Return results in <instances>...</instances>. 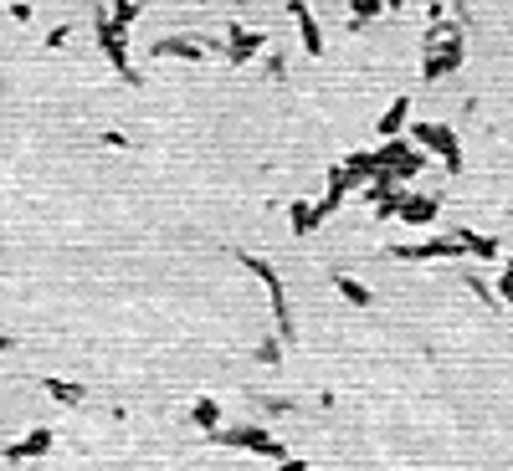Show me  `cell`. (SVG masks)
I'll return each instance as SVG.
<instances>
[{
  "mask_svg": "<svg viewBox=\"0 0 513 471\" xmlns=\"http://www.w3.org/2000/svg\"><path fill=\"white\" fill-rule=\"evenodd\" d=\"M237 262H241L247 272H252V277H256L262 287H267V302H273V318H277V338H293L298 328H293V308H288V287H283V277H277V272L267 267L262 256H252V252H241Z\"/></svg>",
  "mask_w": 513,
  "mask_h": 471,
  "instance_id": "1",
  "label": "cell"
},
{
  "mask_svg": "<svg viewBox=\"0 0 513 471\" xmlns=\"http://www.w3.org/2000/svg\"><path fill=\"white\" fill-rule=\"evenodd\" d=\"M216 440H221V446H237V451L277 456V461H283V440H277L267 425H226V430H216Z\"/></svg>",
  "mask_w": 513,
  "mask_h": 471,
  "instance_id": "2",
  "label": "cell"
},
{
  "mask_svg": "<svg viewBox=\"0 0 513 471\" xmlns=\"http://www.w3.org/2000/svg\"><path fill=\"white\" fill-rule=\"evenodd\" d=\"M396 256H406V262H457V256H467V246L457 241V236H447V241H421V246H396Z\"/></svg>",
  "mask_w": 513,
  "mask_h": 471,
  "instance_id": "3",
  "label": "cell"
},
{
  "mask_svg": "<svg viewBox=\"0 0 513 471\" xmlns=\"http://www.w3.org/2000/svg\"><path fill=\"white\" fill-rule=\"evenodd\" d=\"M47 451H51V430L47 425H36L32 436H21V440L5 446V461H32V456H47Z\"/></svg>",
  "mask_w": 513,
  "mask_h": 471,
  "instance_id": "4",
  "label": "cell"
},
{
  "mask_svg": "<svg viewBox=\"0 0 513 471\" xmlns=\"http://www.w3.org/2000/svg\"><path fill=\"white\" fill-rule=\"evenodd\" d=\"M98 42H103V51L113 57V67H118V72H128V67H124V36H118V26H113V21H103V16H98Z\"/></svg>",
  "mask_w": 513,
  "mask_h": 471,
  "instance_id": "5",
  "label": "cell"
},
{
  "mask_svg": "<svg viewBox=\"0 0 513 471\" xmlns=\"http://www.w3.org/2000/svg\"><path fill=\"white\" fill-rule=\"evenodd\" d=\"M457 241H462V246H467V256H478V262H493V256H498V241H493V236L457 231Z\"/></svg>",
  "mask_w": 513,
  "mask_h": 471,
  "instance_id": "6",
  "label": "cell"
},
{
  "mask_svg": "<svg viewBox=\"0 0 513 471\" xmlns=\"http://www.w3.org/2000/svg\"><path fill=\"white\" fill-rule=\"evenodd\" d=\"M421 139L432 143L436 154H442V159L452 164V170H457V143H452V134H447V128H421Z\"/></svg>",
  "mask_w": 513,
  "mask_h": 471,
  "instance_id": "7",
  "label": "cell"
},
{
  "mask_svg": "<svg viewBox=\"0 0 513 471\" xmlns=\"http://www.w3.org/2000/svg\"><path fill=\"white\" fill-rule=\"evenodd\" d=\"M401 220H406V226H432V220H436V200H406L401 205Z\"/></svg>",
  "mask_w": 513,
  "mask_h": 471,
  "instance_id": "8",
  "label": "cell"
},
{
  "mask_svg": "<svg viewBox=\"0 0 513 471\" xmlns=\"http://www.w3.org/2000/svg\"><path fill=\"white\" fill-rule=\"evenodd\" d=\"M47 394L57 405H82V400H88V390H82V384H67V379H47Z\"/></svg>",
  "mask_w": 513,
  "mask_h": 471,
  "instance_id": "9",
  "label": "cell"
},
{
  "mask_svg": "<svg viewBox=\"0 0 513 471\" xmlns=\"http://www.w3.org/2000/svg\"><path fill=\"white\" fill-rule=\"evenodd\" d=\"M334 287H339V292H344V298L354 302V308H369V287L359 282V277H350V272H339V277H334Z\"/></svg>",
  "mask_w": 513,
  "mask_h": 471,
  "instance_id": "10",
  "label": "cell"
},
{
  "mask_svg": "<svg viewBox=\"0 0 513 471\" xmlns=\"http://www.w3.org/2000/svg\"><path fill=\"white\" fill-rule=\"evenodd\" d=\"M191 420L206 425V430H216V425H221V405H216V400H195V405H191Z\"/></svg>",
  "mask_w": 513,
  "mask_h": 471,
  "instance_id": "11",
  "label": "cell"
},
{
  "mask_svg": "<svg viewBox=\"0 0 513 471\" xmlns=\"http://www.w3.org/2000/svg\"><path fill=\"white\" fill-rule=\"evenodd\" d=\"M350 185H354L350 170H339L334 185H329V195H323V205H319V216H323V210H339V200H344V189H350Z\"/></svg>",
  "mask_w": 513,
  "mask_h": 471,
  "instance_id": "12",
  "label": "cell"
},
{
  "mask_svg": "<svg viewBox=\"0 0 513 471\" xmlns=\"http://www.w3.org/2000/svg\"><path fill=\"white\" fill-rule=\"evenodd\" d=\"M313 226H319V210H313V205H303V200H298V205H293V231H298V236H308V231H313Z\"/></svg>",
  "mask_w": 513,
  "mask_h": 471,
  "instance_id": "13",
  "label": "cell"
},
{
  "mask_svg": "<svg viewBox=\"0 0 513 471\" xmlns=\"http://www.w3.org/2000/svg\"><path fill=\"white\" fill-rule=\"evenodd\" d=\"M277 344H283V338H267V344L256 348V359H262V364H277V359H283V348H277Z\"/></svg>",
  "mask_w": 513,
  "mask_h": 471,
  "instance_id": "14",
  "label": "cell"
},
{
  "mask_svg": "<svg viewBox=\"0 0 513 471\" xmlns=\"http://www.w3.org/2000/svg\"><path fill=\"white\" fill-rule=\"evenodd\" d=\"M498 298H503V302H513V262L503 267V277H498Z\"/></svg>",
  "mask_w": 513,
  "mask_h": 471,
  "instance_id": "15",
  "label": "cell"
},
{
  "mask_svg": "<svg viewBox=\"0 0 513 471\" xmlns=\"http://www.w3.org/2000/svg\"><path fill=\"white\" fill-rule=\"evenodd\" d=\"M277 471H308V461H298V456H283V466Z\"/></svg>",
  "mask_w": 513,
  "mask_h": 471,
  "instance_id": "16",
  "label": "cell"
},
{
  "mask_svg": "<svg viewBox=\"0 0 513 471\" xmlns=\"http://www.w3.org/2000/svg\"><path fill=\"white\" fill-rule=\"evenodd\" d=\"M5 348H16V338H11V333H0V354H5Z\"/></svg>",
  "mask_w": 513,
  "mask_h": 471,
  "instance_id": "17",
  "label": "cell"
}]
</instances>
